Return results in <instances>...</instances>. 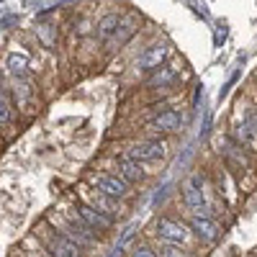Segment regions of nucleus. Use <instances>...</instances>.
<instances>
[{
  "instance_id": "7ed1b4c3",
  "label": "nucleus",
  "mask_w": 257,
  "mask_h": 257,
  "mask_svg": "<svg viewBox=\"0 0 257 257\" xmlns=\"http://www.w3.org/2000/svg\"><path fill=\"white\" fill-rule=\"evenodd\" d=\"M123 155L132 157V160H137V162H142V165H147V162H160V160L167 157V144H165L162 139H157V137H147V139L132 142V144L123 149Z\"/></svg>"
},
{
  "instance_id": "dca6fc26",
  "label": "nucleus",
  "mask_w": 257,
  "mask_h": 257,
  "mask_svg": "<svg viewBox=\"0 0 257 257\" xmlns=\"http://www.w3.org/2000/svg\"><path fill=\"white\" fill-rule=\"evenodd\" d=\"M244 132L249 134V144H257V105H247L244 118H242Z\"/></svg>"
},
{
  "instance_id": "423d86ee",
  "label": "nucleus",
  "mask_w": 257,
  "mask_h": 257,
  "mask_svg": "<svg viewBox=\"0 0 257 257\" xmlns=\"http://www.w3.org/2000/svg\"><path fill=\"white\" fill-rule=\"evenodd\" d=\"M155 237H157L160 242H170V244L185 247V244L190 242V237H193V231L188 229L185 221H180V219H175V216H160V219L155 221Z\"/></svg>"
},
{
  "instance_id": "f3484780",
  "label": "nucleus",
  "mask_w": 257,
  "mask_h": 257,
  "mask_svg": "<svg viewBox=\"0 0 257 257\" xmlns=\"http://www.w3.org/2000/svg\"><path fill=\"white\" fill-rule=\"evenodd\" d=\"M157 257H188L185 249L180 244H170V242H160L157 247Z\"/></svg>"
},
{
  "instance_id": "2eb2a0df",
  "label": "nucleus",
  "mask_w": 257,
  "mask_h": 257,
  "mask_svg": "<svg viewBox=\"0 0 257 257\" xmlns=\"http://www.w3.org/2000/svg\"><path fill=\"white\" fill-rule=\"evenodd\" d=\"M6 70H8L13 77H24V75L29 72V57H26V54H21V52L8 54V59H6Z\"/></svg>"
},
{
  "instance_id": "a211bd4d",
  "label": "nucleus",
  "mask_w": 257,
  "mask_h": 257,
  "mask_svg": "<svg viewBox=\"0 0 257 257\" xmlns=\"http://www.w3.org/2000/svg\"><path fill=\"white\" fill-rule=\"evenodd\" d=\"M11 121H13V105L6 98V93L0 90V126H8Z\"/></svg>"
},
{
  "instance_id": "5701e85b",
  "label": "nucleus",
  "mask_w": 257,
  "mask_h": 257,
  "mask_svg": "<svg viewBox=\"0 0 257 257\" xmlns=\"http://www.w3.org/2000/svg\"><path fill=\"white\" fill-rule=\"evenodd\" d=\"M24 257H49V254H47V252H44V247H41V249H39V252H31V249H29V252H26V254H24Z\"/></svg>"
},
{
  "instance_id": "f257e3e1",
  "label": "nucleus",
  "mask_w": 257,
  "mask_h": 257,
  "mask_svg": "<svg viewBox=\"0 0 257 257\" xmlns=\"http://www.w3.org/2000/svg\"><path fill=\"white\" fill-rule=\"evenodd\" d=\"M49 224H52L57 231H62L64 237H67L72 244H77L80 249H93V247H98V242H100V237H98L95 231L88 229V224L77 216L75 208H64L59 216L52 219Z\"/></svg>"
},
{
  "instance_id": "4468645a",
  "label": "nucleus",
  "mask_w": 257,
  "mask_h": 257,
  "mask_svg": "<svg viewBox=\"0 0 257 257\" xmlns=\"http://www.w3.org/2000/svg\"><path fill=\"white\" fill-rule=\"evenodd\" d=\"M118 26H121V16H118V13H105V16L98 21L95 34H98V39L108 41V39H111V36L118 31Z\"/></svg>"
},
{
  "instance_id": "9b49d317",
  "label": "nucleus",
  "mask_w": 257,
  "mask_h": 257,
  "mask_svg": "<svg viewBox=\"0 0 257 257\" xmlns=\"http://www.w3.org/2000/svg\"><path fill=\"white\" fill-rule=\"evenodd\" d=\"M82 203H88L90 208L105 213V216H111L113 221L121 216V201H113L108 196H103V193H98L95 188H88V190L82 193Z\"/></svg>"
},
{
  "instance_id": "0eeeda50",
  "label": "nucleus",
  "mask_w": 257,
  "mask_h": 257,
  "mask_svg": "<svg viewBox=\"0 0 257 257\" xmlns=\"http://www.w3.org/2000/svg\"><path fill=\"white\" fill-rule=\"evenodd\" d=\"M88 183H90V188H95L98 193H103V196H108L113 201H126L132 196V185L113 173H90Z\"/></svg>"
},
{
  "instance_id": "1a4fd4ad",
  "label": "nucleus",
  "mask_w": 257,
  "mask_h": 257,
  "mask_svg": "<svg viewBox=\"0 0 257 257\" xmlns=\"http://www.w3.org/2000/svg\"><path fill=\"white\" fill-rule=\"evenodd\" d=\"M167 54H170V49H167L165 41H155V44L144 47V52L137 57V67L142 72H155L157 67H162V64H165Z\"/></svg>"
},
{
  "instance_id": "ddd939ff",
  "label": "nucleus",
  "mask_w": 257,
  "mask_h": 257,
  "mask_svg": "<svg viewBox=\"0 0 257 257\" xmlns=\"http://www.w3.org/2000/svg\"><path fill=\"white\" fill-rule=\"evenodd\" d=\"M180 80V70L178 67H167V64H162V67L155 70V75L147 80V85L152 90H167V88H175Z\"/></svg>"
},
{
  "instance_id": "f8f14e48",
  "label": "nucleus",
  "mask_w": 257,
  "mask_h": 257,
  "mask_svg": "<svg viewBox=\"0 0 257 257\" xmlns=\"http://www.w3.org/2000/svg\"><path fill=\"white\" fill-rule=\"evenodd\" d=\"M116 170H118L116 175H118L121 180H126L128 185H139V183H144V178H147L144 165L137 162V160H132V157H126V155H116Z\"/></svg>"
},
{
  "instance_id": "20e7f679",
  "label": "nucleus",
  "mask_w": 257,
  "mask_h": 257,
  "mask_svg": "<svg viewBox=\"0 0 257 257\" xmlns=\"http://www.w3.org/2000/svg\"><path fill=\"white\" fill-rule=\"evenodd\" d=\"M183 121H185L183 118V108H162L144 123V132L149 137H167V134L180 132Z\"/></svg>"
},
{
  "instance_id": "39448f33",
  "label": "nucleus",
  "mask_w": 257,
  "mask_h": 257,
  "mask_svg": "<svg viewBox=\"0 0 257 257\" xmlns=\"http://www.w3.org/2000/svg\"><path fill=\"white\" fill-rule=\"evenodd\" d=\"M180 196L188 211L193 213H208V203H206V188H203V175L201 173H190L183 185H180Z\"/></svg>"
},
{
  "instance_id": "b1692460",
  "label": "nucleus",
  "mask_w": 257,
  "mask_h": 257,
  "mask_svg": "<svg viewBox=\"0 0 257 257\" xmlns=\"http://www.w3.org/2000/svg\"><path fill=\"white\" fill-rule=\"evenodd\" d=\"M108 257H123V247H118V244H116V247H113V252H111Z\"/></svg>"
},
{
  "instance_id": "9d476101",
  "label": "nucleus",
  "mask_w": 257,
  "mask_h": 257,
  "mask_svg": "<svg viewBox=\"0 0 257 257\" xmlns=\"http://www.w3.org/2000/svg\"><path fill=\"white\" fill-rule=\"evenodd\" d=\"M188 229L196 234V237L201 239V242H206V244H211V242H216V237H219V224L213 221L208 213H190V219H188Z\"/></svg>"
},
{
  "instance_id": "aec40b11",
  "label": "nucleus",
  "mask_w": 257,
  "mask_h": 257,
  "mask_svg": "<svg viewBox=\"0 0 257 257\" xmlns=\"http://www.w3.org/2000/svg\"><path fill=\"white\" fill-rule=\"evenodd\" d=\"M226 34H229V29H226L224 24H219L216 34H213V44H216V47H221V44H224V39H226Z\"/></svg>"
},
{
  "instance_id": "6e6552de",
  "label": "nucleus",
  "mask_w": 257,
  "mask_h": 257,
  "mask_svg": "<svg viewBox=\"0 0 257 257\" xmlns=\"http://www.w3.org/2000/svg\"><path fill=\"white\" fill-rule=\"evenodd\" d=\"M75 211H77V216L88 224V229L90 231H100V234H105V231H111L113 226H116V221L111 219V216H105V213H100V211H95V208H90L88 203H82V201H77L75 206H72Z\"/></svg>"
},
{
  "instance_id": "4be33fe9",
  "label": "nucleus",
  "mask_w": 257,
  "mask_h": 257,
  "mask_svg": "<svg viewBox=\"0 0 257 257\" xmlns=\"http://www.w3.org/2000/svg\"><path fill=\"white\" fill-rule=\"evenodd\" d=\"M237 77H239V70H237V72H234V75L229 77V82H226V85H224V88L219 90V100H224V98H226V93L231 90V85H234V82H237Z\"/></svg>"
},
{
  "instance_id": "6ab92c4d",
  "label": "nucleus",
  "mask_w": 257,
  "mask_h": 257,
  "mask_svg": "<svg viewBox=\"0 0 257 257\" xmlns=\"http://www.w3.org/2000/svg\"><path fill=\"white\" fill-rule=\"evenodd\" d=\"M128 257H157V252L152 247H147V244H134L132 252H128Z\"/></svg>"
},
{
  "instance_id": "393cba45",
  "label": "nucleus",
  "mask_w": 257,
  "mask_h": 257,
  "mask_svg": "<svg viewBox=\"0 0 257 257\" xmlns=\"http://www.w3.org/2000/svg\"><path fill=\"white\" fill-rule=\"evenodd\" d=\"M62 3H70V0H57V6H62Z\"/></svg>"
},
{
  "instance_id": "412c9836",
  "label": "nucleus",
  "mask_w": 257,
  "mask_h": 257,
  "mask_svg": "<svg viewBox=\"0 0 257 257\" xmlns=\"http://www.w3.org/2000/svg\"><path fill=\"white\" fill-rule=\"evenodd\" d=\"M134 231H137V224H128V226L123 229V234H121V239H118V247H123L128 239H132V237H134Z\"/></svg>"
},
{
  "instance_id": "f03ea898",
  "label": "nucleus",
  "mask_w": 257,
  "mask_h": 257,
  "mask_svg": "<svg viewBox=\"0 0 257 257\" xmlns=\"http://www.w3.org/2000/svg\"><path fill=\"white\" fill-rule=\"evenodd\" d=\"M41 237V247L49 257H82V249L77 244H72L67 237H64L62 231H57L49 221L44 224V229L36 231Z\"/></svg>"
}]
</instances>
